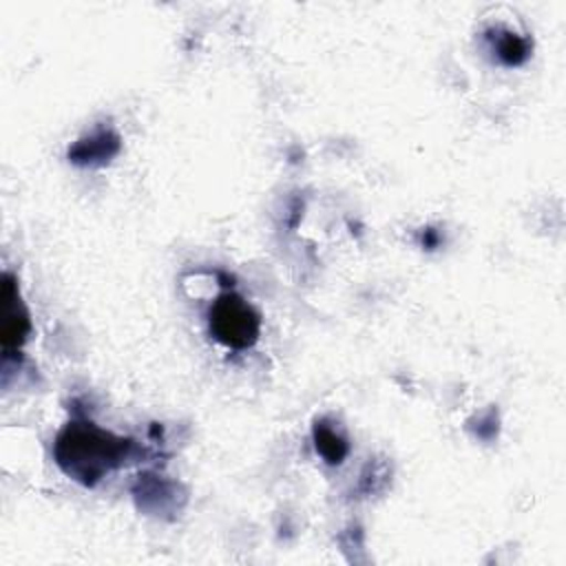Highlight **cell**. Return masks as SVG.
Masks as SVG:
<instances>
[{
    "label": "cell",
    "mask_w": 566,
    "mask_h": 566,
    "mask_svg": "<svg viewBox=\"0 0 566 566\" xmlns=\"http://www.w3.org/2000/svg\"><path fill=\"white\" fill-rule=\"evenodd\" d=\"M119 153V135L111 128H97L69 148V159L77 166H102Z\"/></svg>",
    "instance_id": "4"
},
{
    "label": "cell",
    "mask_w": 566,
    "mask_h": 566,
    "mask_svg": "<svg viewBox=\"0 0 566 566\" xmlns=\"http://www.w3.org/2000/svg\"><path fill=\"white\" fill-rule=\"evenodd\" d=\"M208 327L228 349H248L259 340L261 314L241 294L223 292L208 310Z\"/></svg>",
    "instance_id": "2"
},
{
    "label": "cell",
    "mask_w": 566,
    "mask_h": 566,
    "mask_svg": "<svg viewBox=\"0 0 566 566\" xmlns=\"http://www.w3.org/2000/svg\"><path fill=\"white\" fill-rule=\"evenodd\" d=\"M31 332L29 312L20 298L15 279L7 272L2 279V352L15 354Z\"/></svg>",
    "instance_id": "3"
},
{
    "label": "cell",
    "mask_w": 566,
    "mask_h": 566,
    "mask_svg": "<svg viewBox=\"0 0 566 566\" xmlns=\"http://www.w3.org/2000/svg\"><path fill=\"white\" fill-rule=\"evenodd\" d=\"M312 440L316 447V453L327 462V464H340L347 453H349V442L347 438L327 420H316L312 429Z\"/></svg>",
    "instance_id": "5"
},
{
    "label": "cell",
    "mask_w": 566,
    "mask_h": 566,
    "mask_svg": "<svg viewBox=\"0 0 566 566\" xmlns=\"http://www.w3.org/2000/svg\"><path fill=\"white\" fill-rule=\"evenodd\" d=\"M493 49L506 66H517L528 57V40L511 31H497Z\"/></svg>",
    "instance_id": "6"
},
{
    "label": "cell",
    "mask_w": 566,
    "mask_h": 566,
    "mask_svg": "<svg viewBox=\"0 0 566 566\" xmlns=\"http://www.w3.org/2000/svg\"><path fill=\"white\" fill-rule=\"evenodd\" d=\"M133 440L115 436L91 420H71L55 438L53 458L57 467L84 486H95L124 464Z\"/></svg>",
    "instance_id": "1"
}]
</instances>
